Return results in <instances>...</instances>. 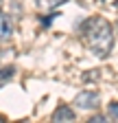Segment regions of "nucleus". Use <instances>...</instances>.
<instances>
[{"label":"nucleus","mask_w":118,"mask_h":123,"mask_svg":"<svg viewBox=\"0 0 118 123\" xmlns=\"http://www.w3.org/2000/svg\"><path fill=\"white\" fill-rule=\"evenodd\" d=\"M0 7H2V0H0Z\"/></svg>","instance_id":"8"},{"label":"nucleus","mask_w":118,"mask_h":123,"mask_svg":"<svg viewBox=\"0 0 118 123\" xmlns=\"http://www.w3.org/2000/svg\"><path fill=\"white\" fill-rule=\"evenodd\" d=\"M107 114L112 121H118V103H109L107 105Z\"/></svg>","instance_id":"7"},{"label":"nucleus","mask_w":118,"mask_h":123,"mask_svg":"<svg viewBox=\"0 0 118 123\" xmlns=\"http://www.w3.org/2000/svg\"><path fill=\"white\" fill-rule=\"evenodd\" d=\"M66 2H68V0H37V7L42 11H53L59 5H66Z\"/></svg>","instance_id":"5"},{"label":"nucleus","mask_w":118,"mask_h":123,"mask_svg":"<svg viewBox=\"0 0 118 123\" xmlns=\"http://www.w3.org/2000/svg\"><path fill=\"white\" fill-rule=\"evenodd\" d=\"M75 105L79 108V110L92 112V110H96V108L101 105V95L94 92V90H83V92H79V95L75 97Z\"/></svg>","instance_id":"2"},{"label":"nucleus","mask_w":118,"mask_h":123,"mask_svg":"<svg viewBox=\"0 0 118 123\" xmlns=\"http://www.w3.org/2000/svg\"><path fill=\"white\" fill-rule=\"evenodd\" d=\"M81 35L96 57H107L112 53L114 31H112V24L105 18L94 15V18H87L85 22H81Z\"/></svg>","instance_id":"1"},{"label":"nucleus","mask_w":118,"mask_h":123,"mask_svg":"<svg viewBox=\"0 0 118 123\" xmlns=\"http://www.w3.org/2000/svg\"><path fill=\"white\" fill-rule=\"evenodd\" d=\"M11 33H13V29H11L9 18L0 11V42H7V40L11 37Z\"/></svg>","instance_id":"4"},{"label":"nucleus","mask_w":118,"mask_h":123,"mask_svg":"<svg viewBox=\"0 0 118 123\" xmlns=\"http://www.w3.org/2000/svg\"><path fill=\"white\" fill-rule=\"evenodd\" d=\"M13 77V68L11 66H7V68H0V86L2 84H7L9 79Z\"/></svg>","instance_id":"6"},{"label":"nucleus","mask_w":118,"mask_h":123,"mask_svg":"<svg viewBox=\"0 0 118 123\" xmlns=\"http://www.w3.org/2000/svg\"><path fill=\"white\" fill-rule=\"evenodd\" d=\"M53 121H75V112H72V108L66 105V103H59L57 110L53 112Z\"/></svg>","instance_id":"3"}]
</instances>
